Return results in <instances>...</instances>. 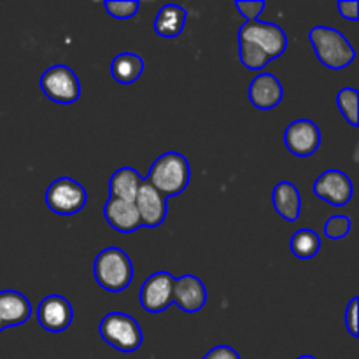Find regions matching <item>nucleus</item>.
<instances>
[{
    "instance_id": "f257e3e1",
    "label": "nucleus",
    "mask_w": 359,
    "mask_h": 359,
    "mask_svg": "<svg viewBox=\"0 0 359 359\" xmlns=\"http://www.w3.org/2000/svg\"><path fill=\"white\" fill-rule=\"evenodd\" d=\"M191 168L181 153H165L154 160L147 174V181L167 198L177 196L188 188Z\"/></svg>"
},
{
    "instance_id": "f03ea898",
    "label": "nucleus",
    "mask_w": 359,
    "mask_h": 359,
    "mask_svg": "<svg viewBox=\"0 0 359 359\" xmlns=\"http://www.w3.org/2000/svg\"><path fill=\"white\" fill-rule=\"evenodd\" d=\"M309 41L319 62L332 70L346 69L356 58V51L346 35L332 27H314L309 32Z\"/></svg>"
},
{
    "instance_id": "7ed1b4c3",
    "label": "nucleus",
    "mask_w": 359,
    "mask_h": 359,
    "mask_svg": "<svg viewBox=\"0 0 359 359\" xmlns=\"http://www.w3.org/2000/svg\"><path fill=\"white\" fill-rule=\"evenodd\" d=\"M98 286L111 293H121L132 284L133 265L130 256L119 248H107L98 252L93 265Z\"/></svg>"
},
{
    "instance_id": "20e7f679",
    "label": "nucleus",
    "mask_w": 359,
    "mask_h": 359,
    "mask_svg": "<svg viewBox=\"0 0 359 359\" xmlns=\"http://www.w3.org/2000/svg\"><path fill=\"white\" fill-rule=\"evenodd\" d=\"M98 332L104 342L121 353H135L142 346L144 335L139 323L132 316L123 314V312H111L104 316Z\"/></svg>"
},
{
    "instance_id": "39448f33",
    "label": "nucleus",
    "mask_w": 359,
    "mask_h": 359,
    "mask_svg": "<svg viewBox=\"0 0 359 359\" xmlns=\"http://www.w3.org/2000/svg\"><path fill=\"white\" fill-rule=\"evenodd\" d=\"M238 41H245L262 49L270 62L284 55L287 48L286 32L273 23L265 21H245L238 30Z\"/></svg>"
},
{
    "instance_id": "423d86ee",
    "label": "nucleus",
    "mask_w": 359,
    "mask_h": 359,
    "mask_svg": "<svg viewBox=\"0 0 359 359\" xmlns=\"http://www.w3.org/2000/svg\"><path fill=\"white\" fill-rule=\"evenodd\" d=\"M88 193L83 184L70 177H60L46 189V205L60 216H74L84 209Z\"/></svg>"
},
{
    "instance_id": "0eeeda50",
    "label": "nucleus",
    "mask_w": 359,
    "mask_h": 359,
    "mask_svg": "<svg viewBox=\"0 0 359 359\" xmlns=\"http://www.w3.org/2000/svg\"><path fill=\"white\" fill-rule=\"evenodd\" d=\"M41 90L49 100L69 105L79 100L81 84L74 70L67 65H53L42 74Z\"/></svg>"
},
{
    "instance_id": "6e6552de",
    "label": "nucleus",
    "mask_w": 359,
    "mask_h": 359,
    "mask_svg": "<svg viewBox=\"0 0 359 359\" xmlns=\"http://www.w3.org/2000/svg\"><path fill=\"white\" fill-rule=\"evenodd\" d=\"M175 277L170 272H156L140 287V305L149 314H160L172 305V290Z\"/></svg>"
},
{
    "instance_id": "1a4fd4ad",
    "label": "nucleus",
    "mask_w": 359,
    "mask_h": 359,
    "mask_svg": "<svg viewBox=\"0 0 359 359\" xmlns=\"http://www.w3.org/2000/svg\"><path fill=\"white\" fill-rule=\"evenodd\" d=\"M312 191L325 202L342 207L353 200L354 186L349 175L342 170H326L316 179Z\"/></svg>"
},
{
    "instance_id": "9d476101",
    "label": "nucleus",
    "mask_w": 359,
    "mask_h": 359,
    "mask_svg": "<svg viewBox=\"0 0 359 359\" xmlns=\"http://www.w3.org/2000/svg\"><path fill=\"white\" fill-rule=\"evenodd\" d=\"M133 203H135V209L139 212L140 224L142 226L156 228L167 217V196L161 195L153 184H149L147 179H144L142 184H140Z\"/></svg>"
},
{
    "instance_id": "9b49d317",
    "label": "nucleus",
    "mask_w": 359,
    "mask_h": 359,
    "mask_svg": "<svg viewBox=\"0 0 359 359\" xmlns=\"http://www.w3.org/2000/svg\"><path fill=\"white\" fill-rule=\"evenodd\" d=\"M284 144L298 158H309L321 146V132L311 119H297L284 132Z\"/></svg>"
},
{
    "instance_id": "f8f14e48",
    "label": "nucleus",
    "mask_w": 359,
    "mask_h": 359,
    "mask_svg": "<svg viewBox=\"0 0 359 359\" xmlns=\"http://www.w3.org/2000/svg\"><path fill=\"white\" fill-rule=\"evenodd\" d=\"M39 325L51 333L65 332L74 319V309L67 298L60 294H49L39 304L37 309Z\"/></svg>"
},
{
    "instance_id": "ddd939ff",
    "label": "nucleus",
    "mask_w": 359,
    "mask_h": 359,
    "mask_svg": "<svg viewBox=\"0 0 359 359\" xmlns=\"http://www.w3.org/2000/svg\"><path fill=\"white\" fill-rule=\"evenodd\" d=\"M172 300L179 305L188 314H195L200 309H203L207 302V290L202 280L196 276H182L174 280V290H172Z\"/></svg>"
},
{
    "instance_id": "4468645a",
    "label": "nucleus",
    "mask_w": 359,
    "mask_h": 359,
    "mask_svg": "<svg viewBox=\"0 0 359 359\" xmlns=\"http://www.w3.org/2000/svg\"><path fill=\"white\" fill-rule=\"evenodd\" d=\"M284 98V88L273 74H258L249 84V100L256 109L270 111Z\"/></svg>"
},
{
    "instance_id": "2eb2a0df",
    "label": "nucleus",
    "mask_w": 359,
    "mask_h": 359,
    "mask_svg": "<svg viewBox=\"0 0 359 359\" xmlns=\"http://www.w3.org/2000/svg\"><path fill=\"white\" fill-rule=\"evenodd\" d=\"M32 304L18 291H0V332L13 326H21L30 319Z\"/></svg>"
},
{
    "instance_id": "dca6fc26",
    "label": "nucleus",
    "mask_w": 359,
    "mask_h": 359,
    "mask_svg": "<svg viewBox=\"0 0 359 359\" xmlns=\"http://www.w3.org/2000/svg\"><path fill=\"white\" fill-rule=\"evenodd\" d=\"M104 216L107 219V223L116 231H121V233H133L139 228H142L139 212H137L135 203L133 202L109 198L107 203L104 205Z\"/></svg>"
},
{
    "instance_id": "f3484780",
    "label": "nucleus",
    "mask_w": 359,
    "mask_h": 359,
    "mask_svg": "<svg viewBox=\"0 0 359 359\" xmlns=\"http://www.w3.org/2000/svg\"><path fill=\"white\" fill-rule=\"evenodd\" d=\"M272 202L277 214L283 219L294 223L302 212V196L297 186L290 181H283L273 188Z\"/></svg>"
},
{
    "instance_id": "a211bd4d",
    "label": "nucleus",
    "mask_w": 359,
    "mask_h": 359,
    "mask_svg": "<svg viewBox=\"0 0 359 359\" xmlns=\"http://www.w3.org/2000/svg\"><path fill=\"white\" fill-rule=\"evenodd\" d=\"M186 20H188V13L184 7L175 6V4H167L161 7L154 20V32L160 37L174 39L182 34L186 27Z\"/></svg>"
},
{
    "instance_id": "6ab92c4d",
    "label": "nucleus",
    "mask_w": 359,
    "mask_h": 359,
    "mask_svg": "<svg viewBox=\"0 0 359 359\" xmlns=\"http://www.w3.org/2000/svg\"><path fill=\"white\" fill-rule=\"evenodd\" d=\"M144 179L140 177L139 172L132 167H123L112 174L109 181V193L111 198L125 200V202H133L139 191Z\"/></svg>"
},
{
    "instance_id": "aec40b11",
    "label": "nucleus",
    "mask_w": 359,
    "mask_h": 359,
    "mask_svg": "<svg viewBox=\"0 0 359 359\" xmlns=\"http://www.w3.org/2000/svg\"><path fill=\"white\" fill-rule=\"evenodd\" d=\"M144 72V60L135 53H119L111 63V74L119 84H133Z\"/></svg>"
},
{
    "instance_id": "412c9836",
    "label": "nucleus",
    "mask_w": 359,
    "mask_h": 359,
    "mask_svg": "<svg viewBox=\"0 0 359 359\" xmlns=\"http://www.w3.org/2000/svg\"><path fill=\"white\" fill-rule=\"evenodd\" d=\"M321 251V237L314 230H298L291 237V252L300 259H312Z\"/></svg>"
},
{
    "instance_id": "4be33fe9",
    "label": "nucleus",
    "mask_w": 359,
    "mask_h": 359,
    "mask_svg": "<svg viewBox=\"0 0 359 359\" xmlns=\"http://www.w3.org/2000/svg\"><path fill=\"white\" fill-rule=\"evenodd\" d=\"M358 98L359 91L354 88H342L337 95V105L339 111L342 112L344 118L351 123V126L358 128L359 119H358Z\"/></svg>"
},
{
    "instance_id": "5701e85b",
    "label": "nucleus",
    "mask_w": 359,
    "mask_h": 359,
    "mask_svg": "<svg viewBox=\"0 0 359 359\" xmlns=\"http://www.w3.org/2000/svg\"><path fill=\"white\" fill-rule=\"evenodd\" d=\"M351 226H353V223L347 216H332L325 223V235L332 241H340V238L349 235Z\"/></svg>"
},
{
    "instance_id": "b1692460",
    "label": "nucleus",
    "mask_w": 359,
    "mask_h": 359,
    "mask_svg": "<svg viewBox=\"0 0 359 359\" xmlns=\"http://www.w3.org/2000/svg\"><path fill=\"white\" fill-rule=\"evenodd\" d=\"M104 7L116 20H130L139 11L140 2L139 0H132V2H104Z\"/></svg>"
},
{
    "instance_id": "393cba45",
    "label": "nucleus",
    "mask_w": 359,
    "mask_h": 359,
    "mask_svg": "<svg viewBox=\"0 0 359 359\" xmlns=\"http://www.w3.org/2000/svg\"><path fill=\"white\" fill-rule=\"evenodd\" d=\"M235 7L248 21H258V16L265 9V2L263 0L262 2H241L238 0V2H235Z\"/></svg>"
},
{
    "instance_id": "a878e982",
    "label": "nucleus",
    "mask_w": 359,
    "mask_h": 359,
    "mask_svg": "<svg viewBox=\"0 0 359 359\" xmlns=\"http://www.w3.org/2000/svg\"><path fill=\"white\" fill-rule=\"evenodd\" d=\"M358 307H359V298H353L346 311V326L349 330L351 335L354 339L359 337V326H358Z\"/></svg>"
},
{
    "instance_id": "bb28decb",
    "label": "nucleus",
    "mask_w": 359,
    "mask_h": 359,
    "mask_svg": "<svg viewBox=\"0 0 359 359\" xmlns=\"http://www.w3.org/2000/svg\"><path fill=\"white\" fill-rule=\"evenodd\" d=\"M339 11L342 14V18L349 21H358L359 20V4L358 0H340L339 2Z\"/></svg>"
},
{
    "instance_id": "cd10ccee",
    "label": "nucleus",
    "mask_w": 359,
    "mask_h": 359,
    "mask_svg": "<svg viewBox=\"0 0 359 359\" xmlns=\"http://www.w3.org/2000/svg\"><path fill=\"white\" fill-rule=\"evenodd\" d=\"M202 359H241L238 353L228 346H217L210 349Z\"/></svg>"
},
{
    "instance_id": "c85d7f7f",
    "label": "nucleus",
    "mask_w": 359,
    "mask_h": 359,
    "mask_svg": "<svg viewBox=\"0 0 359 359\" xmlns=\"http://www.w3.org/2000/svg\"><path fill=\"white\" fill-rule=\"evenodd\" d=\"M298 359H316L314 356H300Z\"/></svg>"
}]
</instances>
